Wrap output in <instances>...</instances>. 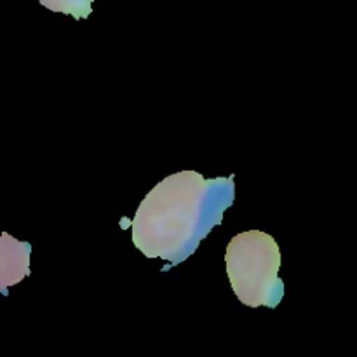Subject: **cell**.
<instances>
[{
	"instance_id": "7a4b0ae2",
	"label": "cell",
	"mask_w": 357,
	"mask_h": 357,
	"mask_svg": "<svg viewBox=\"0 0 357 357\" xmlns=\"http://www.w3.org/2000/svg\"><path fill=\"white\" fill-rule=\"evenodd\" d=\"M230 286L246 307L275 309L284 296L279 278L281 250L275 239L261 230H248L232 237L225 253Z\"/></svg>"
},
{
	"instance_id": "6da1fadb",
	"label": "cell",
	"mask_w": 357,
	"mask_h": 357,
	"mask_svg": "<svg viewBox=\"0 0 357 357\" xmlns=\"http://www.w3.org/2000/svg\"><path fill=\"white\" fill-rule=\"evenodd\" d=\"M234 190V176L206 180L195 171H180L164 178L136 209L132 244L146 258L181 264L222 223Z\"/></svg>"
},
{
	"instance_id": "3957f363",
	"label": "cell",
	"mask_w": 357,
	"mask_h": 357,
	"mask_svg": "<svg viewBox=\"0 0 357 357\" xmlns=\"http://www.w3.org/2000/svg\"><path fill=\"white\" fill-rule=\"evenodd\" d=\"M30 244L16 241L7 232H2L0 243V288L7 293V288L23 281L30 275Z\"/></svg>"
},
{
	"instance_id": "277c9868",
	"label": "cell",
	"mask_w": 357,
	"mask_h": 357,
	"mask_svg": "<svg viewBox=\"0 0 357 357\" xmlns=\"http://www.w3.org/2000/svg\"><path fill=\"white\" fill-rule=\"evenodd\" d=\"M45 9L63 13L75 20H86L93 10V0H38Z\"/></svg>"
}]
</instances>
